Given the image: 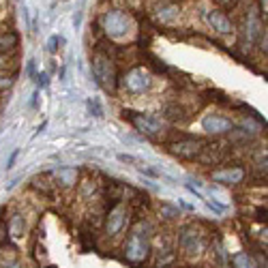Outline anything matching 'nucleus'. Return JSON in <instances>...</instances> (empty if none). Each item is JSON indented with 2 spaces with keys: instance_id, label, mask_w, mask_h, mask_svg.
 Returning <instances> with one entry per match:
<instances>
[{
  "instance_id": "obj_14",
  "label": "nucleus",
  "mask_w": 268,
  "mask_h": 268,
  "mask_svg": "<svg viewBox=\"0 0 268 268\" xmlns=\"http://www.w3.org/2000/svg\"><path fill=\"white\" fill-rule=\"evenodd\" d=\"M232 262H234V268H258L251 256H247V253H236Z\"/></svg>"
},
{
  "instance_id": "obj_3",
  "label": "nucleus",
  "mask_w": 268,
  "mask_h": 268,
  "mask_svg": "<svg viewBox=\"0 0 268 268\" xmlns=\"http://www.w3.org/2000/svg\"><path fill=\"white\" fill-rule=\"evenodd\" d=\"M101 24H103V28H106V32L112 39L125 37L127 32L133 28L131 17H129L125 11H107L106 15L101 17Z\"/></svg>"
},
{
  "instance_id": "obj_13",
  "label": "nucleus",
  "mask_w": 268,
  "mask_h": 268,
  "mask_svg": "<svg viewBox=\"0 0 268 268\" xmlns=\"http://www.w3.org/2000/svg\"><path fill=\"white\" fill-rule=\"evenodd\" d=\"M17 45V35L15 32H0V52L15 50Z\"/></svg>"
},
{
  "instance_id": "obj_27",
  "label": "nucleus",
  "mask_w": 268,
  "mask_h": 268,
  "mask_svg": "<svg viewBox=\"0 0 268 268\" xmlns=\"http://www.w3.org/2000/svg\"><path fill=\"white\" fill-rule=\"evenodd\" d=\"M4 64H6V60H4V58H2V56H0V71H2V69H4Z\"/></svg>"
},
{
  "instance_id": "obj_25",
  "label": "nucleus",
  "mask_w": 268,
  "mask_h": 268,
  "mask_svg": "<svg viewBox=\"0 0 268 268\" xmlns=\"http://www.w3.org/2000/svg\"><path fill=\"white\" fill-rule=\"evenodd\" d=\"M260 4H262V13L266 15V11H268V6H266V0H260Z\"/></svg>"
},
{
  "instance_id": "obj_2",
  "label": "nucleus",
  "mask_w": 268,
  "mask_h": 268,
  "mask_svg": "<svg viewBox=\"0 0 268 268\" xmlns=\"http://www.w3.org/2000/svg\"><path fill=\"white\" fill-rule=\"evenodd\" d=\"M148 253H150V240H148L146 230H142V225H140L129 234V238L125 243V256L131 262H144L148 258Z\"/></svg>"
},
{
  "instance_id": "obj_11",
  "label": "nucleus",
  "mask_w": 268,
  "mask_h": 268,
  "mask_svg": "<svg viewBox=\"0 0 268 268\" xmlns=\"http://www.w3.org/2000/svg\"><path fill=\"white\" fill-rule=\"evenodd\" d=\"M206 22L211 24L217 32H221V35H227V32H232V22L227 19L225 13H221V11H208V13H206Z\"/></svg>"
},
{
  "instance_id": "obj_15",
  "label": "nucleus",
  "mask_w": 268,
  "mask_h": 268,
  "mask_svg": "<svg viewBox=\"0 0 268 268\" xmlns=\"http://www.w3.org/2000/svg\"><path fill=\"white\" fill-rule=\"evenodd\" d=\"M88 109H90V114H93V116H97V118H101V116H103V107H101L99 99H90L88 101Z\"/></svg>"
},
{
  "instance_id": "obj_1",
  "label": "nucleus",
  "mask_w": 268,
  "mask_h": 268,
  "mask_svg": "<svg viewBox=\"0 0 268 268\" xmlns=\"http://www.w3.org/2000/svg\"><path fill=\"white\" fill-rule=\"evenodd\" d=\"M93 75L97 84L107 90V93H114L116 86H118V73H116V64L109 56L106 54H97L93 58Z\"/></svg>"
},
{
  "instance_id": "obj_26",
  "label": "nucleus",
  "mask_w": 268,
  "mask_h": 268,
  "mask_svg": "<svg viewBox=\"0 0 268 268\" xmlns=\"http://www.w3.org/2000/svg\"><path fill=\"white\" fill-rule=\"evenodd\" d=\"M2 268H19V264H17V262H13V264H4Z\"/></svg>"
},
{
  "instance_id": "obj_7",
  "label": "nucleus",
  "mask_w": 268,
  "mask_h": 268,
  "mask_svg": "<svg viewBox=\"0 0 268 268\" xmlns=\"http://www.w3.org/2000/svg\"><path fill=\"white\" fill-rule=\"evenodd\" d=\"M202 144L200 140H178V142H172L169 144V150L176 155V157H182V159H195V157H200L202 153Z\"/></svg>"
},
{
  "instance_id": "obj_22",
  "label": "nucleus",
  "mask_w": 268,
  "mask_h": 268,
  "mask_svg": "<svg viewBox=\"0 0 268 268\" xmlns=\"http://www.w3.org/2000/svg\"><path fill=\"white\" fill-rule=\"evenodd\" d=\"M9 84H11L9 77H6V80H4V75H0V88H2V86H9Z\"/></svg>"
},
{
  "instance_id": "obj_6",
  "label": "nucleus",
  "mask_w": 268,
  "mask_h": 268,
  "mask_svg": "<svg viewBox=\"0 0 268 268\" xmlns=\"http://www.w3.org/2000/svg\"><path fill=\"white\" fill-rule=\"evenodd\" d=\"M178 245H180V249L185 251V253H198L202 249V232L198 230L195 225H185V227H180V236H178Z\"/></svg>"
},
{
  "instance_id": "obj_4",
  "label": "nucleus",
  "mask_w": 268,
  "mask_h": 268,
  "mask_svg": "<svg viewBox=\"0 0 268 268\" xmlns=\"http://www.w3.org/2000/svg\"><path fill=\"white\" fill-rule=\"evenodd\" d=\"M122 84H125V88L129 90V93L142 95V93H146V90L153 86V75H150L148 69L135 67V69L129 71L125 77H122Z\"/></svg>"
},
{
  "instance_id": "obj_18",
  "label": "nucleus",
  "mask_w": 268,
  "mask_h": 268,
  "mask_svg": "<svg viewBox=\"0 0 268 268\" xmlns=\"http://www.w3.org/2000/svg\"><path fill=\"white\" fill-rule=\"evenodd\" d=\"M161 214H165L167 219H174V217H178V211H176V208H172V206H163V208H161Z\"/></svg>"
},
{
  "instance_id": "obj_10",
  "label": "nucleus",
  "mask_w": 268,
  "mask_h": 268,
  "mask_svg": "<svg viewBox=\"0 0 268 268\" xmlns=\"http://www.w3.org/2000/svg\"><path fill=\"white\" fill-rule=\"evenodd\" d=\"M125 223H127V208L125 206H114L107 214V225H106L107 234L109 236L118 234L122 227H125Z\"/></svg>"
},
{
  "instance_id": "obj_16",
  "label": "nucleus",
  "mask_w": 268,
  "mask_h": 268,
  "mask_svg": "<svg viewBox=\"0 0 268 268\" xmlns=\"http://www.w3.org/2000/svg\"><path fill=\"white\" fill-rule=\"evenodd\" d=\"M71 176L75 178V169H60V178H62L64 185H71V182H73L71 180Z\"/></svg>"
},
{
  "instance_id": "obj_23",
  "label": "nucleus",
  "mask_w": 268,
  "mask_h": 268,
  "mask_svg": "<svg viewBox=\"0 0 268 268\" xmlns=\"http://www.w3.org/2000/svg\"><path fill=\"white\" fill-rule=\"evenodd\" d=\"M15 157H17V150H15V153H13V157L9 159V165H6V167H13V163H15Z\"/></svg>"
},
{
  "instance_id": "obj_24",
  "label": "nucleus",
  "mask_w": 268,
  "mask_h": 268,
  "mask_svg": "<svg viewBox=\"0 0 268 268\" xmlns=\"http://www.w3.org/2000/svg\"><path fill=\"white\" fill-rule=\"evenodd\" d=\"M217 2H221V4H230V6H232L234 2H236V0H217Z\"/></svg>"
},
{
  "instance_id": "obj_5",
  "label": "nucleus",
  "mask_w": 268,
  "mask_h": 268,
  "mask_svg": "<svg viewBox=\"0 0 268 268\" xmlns=\"http://www.w3.org/2000/svg\"><path fill=\"white\" fill-rule=\"evenodd\" d=\"M125 118H129V122L137 129L140 133L144 135H159L161 133V120L153 118L148 114H142V112H125Z\"/></svg>"
},
{
  "instance_id": "obj_9",
  "label": "nucleus",
  "mask_w": 268,
  "mask_h": 268,
  "mask_svg": "<svg viewBox=\"0 0 268 268\" xmlns=\"http://www.w3.org/2000/svg\"><path fill=\"white\" fill-rule=\"evenodd\" d=\"M243 178H245V169L238 167V165H232V167L219 169V172H213V180L221 182V185H238V182H243Z\"/></svg>"
},
{
  "instance_id": "obj_19",
  "label": "nucleus",
  "mask_w": 268,
  "mask_h": 268,
  "mask_svg": "<svg viewBox=\"0 0 268 268\" xmlns=\"http://www.w3.org/2000/svg\"><path fill=\"white\" fill-rule=\"evenodd\" d=\"M56 43H62V37H50V45H48V50L50 52H56V48H58V45Z\"/></svg>"
},
{
  "instance_id": "obj_21",
  "label": "nucleus",
  "mask_w": 268,
  "mask_h": 268,
  "mask_svg": "<svg viewBox=\"0 0 268 268\" xmlns=\"http://www.w3.org/2000/svg\"><path fill=\"white\" fill-rule=\"evenodd\" d=\"M118 159L122 161V163H135V159L131 155H118Z\"/></svg>"
},
{
  "instance_id": "obj_12",
  "label": "nucleus",
  "mask_w": 268,
  "mask_h": 268,
  "mask_svg": "<svg viewBox=\"0 0 268 268\" xmlns=\"http://www.w3.org/2000/svg\"><path fill=\"white\" fill-rule=\"evenodd\" d=\"M24 230H26V221L22 214H15V217L11 219V223H9V234L13 238H22L24 236Z\"/></svg>"
},
{
  "instance_id": "obj_17",
  "label": "nucleus",
  "mask_w": 268,
  "mask_h": 268,
  "mask_svg": "<svg viewBox=\"0 0 268 268\" xmlns=\"http://www.w3.org/2000/svg\"><path fill=\"white\" fill-rule=\"evenodd\" d=\"M48 84H50V75L48 73H39L37 75V86L39 88H48Z\"/></svg>"
},
{
  "instance_id": "obj_20",
  "label": "nucleus",
  "mask_w": 268,
  "mask_h": 268,
  "mask_svg": "<svg viewBox=\"0 0 268 268\" xmlns=\"http://www.w3.org/2000/svg\"><path fill=\"white\" fill-rule=\"evenodd\" d=\"M26 73H28V77H37V64H35V60L28 62V69H26Z\"/></svg>"
},
{
  "instance_id": "obj_8",
  "label": "nucleus",
  "mask_w": 268,
  "mask_h": 268,
  "mask_svg": "<svg viewBox=\"0 0 268 268\" xmlns=\"http://www.w3.org/2000/svg\"><path fill=\"white\" fill-rule=\"evenodd\" d=\"M202 129L211 135H221V133H230L234 125L230 118L225 116H219V114H208L204 120H202Z\"/></svg>"
}]
</instances>
